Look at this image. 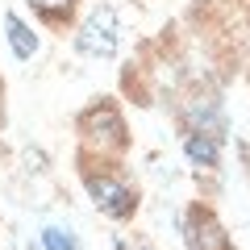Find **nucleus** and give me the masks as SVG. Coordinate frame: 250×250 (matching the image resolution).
Returning a JSON list of instances; mask_svg holds the SVG:
<instances>
[{
	"instance_id": "f257e3e1",
	"label": "nucleus",
	"mask_w": 250,
	"mask_h": 250,
	"mask_svg": "<svg viewBox=\"0 0 250 250\" xmlns=\"http://www.w3.org/2000/svg\"><path fill=\"white\" fill-rule=\"evenodd\" d=\"M83 184H88L92 205H96L104 217H113V221H125V217L134 213L138 200H134V192H129L121 179H113V175H88Z\"/></svg>"
},
{
	"instance_id": "f03ea898",
	"label": "nucleus",
	"mask_w": 250,
	"mask_h": 250,
	"mask_svg": "<svg viewBox=\"0 0 250 250\" xmlns=\"http://www.w3.org/2000/svg\"><path fill=\"white\" fill-rule=\"evenodd\" d=\"M75 46H80L83 54H92V59H113L117 54V17L113 9H96L88 21H83V29L75 34Z\"/></svg>"
},
{
	"instance_id": "7ed1b4c3",
	"label": "nucleus",
	"mask_w": 250,
	"mask_h": 250,
	"mask_svg": "<svg viewBox=\"0 0 250 250\" xmlns=\"http://www.w3.org/2000/svg\"><path fill=\"white\" fill-rule=\"evenodd\" d=\"M184 242H188V250H233L225 225L208 208H192L184 217Z\"/></svg>"
},
{
	"instance_id": "20e7f679",
	"label": "nucleus",
	"mask_w": 250,
	"mask_h": 250,
	"mask_svg": "<svg viewBox=\"0 0 250 250\" xmlns=\"http://www.w3.org/2000/svg\"><path fill=\"white\" fill-rule=\"evenodd\" d=\"M80 134L100 146H125V121L113 104H96L80 117Z\"/></svg>"
},
{
	"instance_id": "39448f33",
	"label": "nucleus",
	"mask_w": 250,
	"mask_h": 250,
	"mask_svg": "<svg viewBox=\"0 0 250 250\" xmlns=\"http://www.w3.org/2000/svg\"><path fill=\"white\" fill-rule=\"evenodd\" d=\"M184 154L196 163V167H217V163H221V146H217V138L213 134H200V129L184 138Z\"/></svg>"
},
{
	"instance_id": "423d86ee",
	"label": "nucleus",
	"mask_w": 250,
	"mask_h": 250,
	"mask_svg": "<svg viewBox=\"0 0 250 250\" xmlns=\"http://www.w3.org/2000/svg\"><path fill=\"white\" fill-rule=\"evenodd\" d=\"M4 29H9V46H13V54H17L21 62L38 54V38H34V29H29L21 17H13V13H9V17H4Z\"/></svg>"
},
{
	"instance_id": "0eeeda50",
	"label": "nucleus",
	"mask_w": 250,
	"mask_h": 250,
	"mask_svg": "<svg viewBox=\"0 0 250 250\" xmlns=\"http://www.w3.org/2000/svg\"><path fill=\"white\" fill-rule=\"evenodd\" d=\"M42 246L46 250H75V238H71V229H62V225H46Z\"/></svg>"
},
{
	"instance_id": "6e6552de",
	"label": "nucleus",
	"mask_w": 250,
	"mask_h": 250,
	"mask_svg": "<svg viewBox=\"0 0 250 250\" xmlns=\"http://www.w3.org/2000/svg\"><path fill=\"white\" fill-rule=\"evenodd\" d=\"M38 13H46V17H62V13H71L75 0H29Z\"/></svg>"
}]
</instances>
